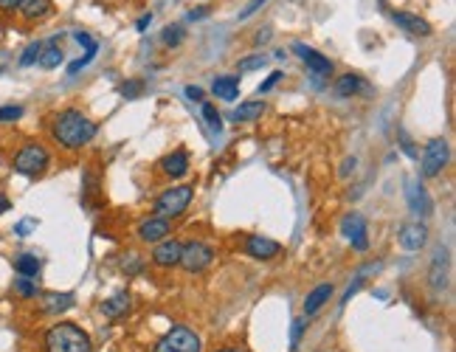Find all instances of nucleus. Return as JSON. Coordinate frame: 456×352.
Wrapping results in <instances>:
<instances>
[{"label":"nucleus","instance_id":"f257e3e1","mask_svg":"<svg viewBox=\"0 0 456 352\" xmlns=\"http://www.w3.org/2000/svg\"><path fill=\"white\" fill-rule=\"evenodd\" d=\"M51 132H54L59 147H65V150H82L85 144H91V138L96 135V124L82 110H65V113L56 116Z\"/></svg>","mask_w":456,"mask_h":352},{"label":"nucleus","instance_id":"6e6552de","mask_svg":"<svg viewBox=\"0 0 456 352\" xmlns=\"http://www.w3.org/2000/svg\"><path fill=\"white\" fill-rule=\"evenodd\" d=\"M341 231H344V237L352 243V248H358V251H366V248H369L366 220L358 215V211H352V215H347V217L341 220Z\"/></svg>","mask_w":456,"mask_h":352},{"label":"nucleus","instance_id":"473e14b6","mask_svg":"<svg viewBox=\"0 0 456 352\" xmlns=\"http://www.w3.org/2000/svg\"><path fill=\"white\" fill-rule=\"evenodd\" d=\"M20 116H23L20 105H3V107H0V121H17Z\"/></svg>","mask_w":456,"mask_h":352},{"label":"nucleus","instance_id":"9b49d317","mask_svg":"<svg viewBox=\"0 0 456 352\" xmlns=\"http://www.w3.org/2000/svg\"><path fill=\"white\" fill-rule=\"evenodd\" d=\"M172 231V223H169V217H149V220H144L141 226H138V237L144 240V243H161V240H167V234Z\"/></svg>","mask_w":456,"mask_h":352},{"label":"nucleus","instance_id":"f8f14e48","mask_svg":"<svg viewBox=\"0 0 456 352\" xmlns=\"http://www.w3.org/2000/svg\"><path fill=\"white\" fill-rule=\"evenodd\" d=\"M400 245L409 251V254H414V251H420L425 243H428V229L423 226V223H409V226H403V231H400Z\"/></svg>","mask_w":456,"mask_h":352},{"label":"nucleus","instance_id":"1a4fd4ad","mask_svg":"<svg viewBox=\"0 0 456 352\" xmlns=\"http://www.w3.org/2000/svg\"><path fill=\"white\" fill-rule=\"evenodd\" d=\"M406 200H409V206H411V211H414L417 217H428L431 211H434V200L428 197L425 186L417 183V181H409L406 183Z\"/></svg>","mask_w":456,"mask_h":352},{"label":"nucleus","instance_id":"0eeeda50","mask_svg":"<svg viewBox=\"0 0 456 352\" xmlns=\"http://www.w3.org/2000/svg\"><path fill=\"white\" fill-rule=\"evenodd\" d=\"M211 259H214V251H211L206 243H186V245L181 248V262H178V265H183L189 273H197V270L208 268Z\"/></svg>","mask_w":456,"mask_h":352},{"label":"nucleus","instance_id":"37998d69","mask_svg":"<svg viewBox=\"0 0 456 352\" xmlns=\"http://www.w3.org/2000/svg\"><path fill=\"white\" fill-rule=\"evenodd\" d=\"M208 15V9H192L189 15H186V20H203Z\"/></svg>","mask_w":456,"mask_h":352},{"label":"nucleus","instance_id":"4468645a","mask_svg":"<svg viewBox=\"0 0 456 352\" xmlns=\"http://www.w3.org/2000/svg\"><path fill=\"white\" fill-rule=\"evenodd\" d=\"M181 248L183 245L175 240H161L155 245V251H152V259H155V265H161V268H175L181 262Z\"/></svg>","mask_w":456,"mask_h":352},{"label":"nucleus","instance_id":"6ab92c4d","mask_svg":"<svg viewBox=\"0 0 456 352\" xmlns=\"http://www.w3.org/2000/svg\"><path fill=\"white\" fill-rule=\"evenodd\" d=\"M17 12L26 17V20H40L51 12V0H20L17 3Z\"/></svg>","mask_w":456,"mask_h":352},{"label":"nucleus","instance_id":"9d476101","mask_svg":"<svg viewBox=\"0 0 456 352\" xmlns=\"http://www.w3.org/2000/svg\"><path fill=\"white\" fill-rule=\"evenodd\" d=\"M296 48V54L304 59V65H307V70H313L316 77H330L333 74V62L324 56V54H319V51H313V48H307V45H293Z\"/></svg>","mask_w":456,"mask_h":352},{"label":"nucleus","instance_id":"39448f33","mask_svg":"<svg viewBox=\"0 0 456 352\" xmlns=\"http://www.w3.org/2000/svg\"><path fill=\"white\" fill-rule=\"evenodd\" d=\"M195 197V186H172L155 200V215L158 217H178L189 208Z\"/></svg>","mask_w":456,"mask_h":352},{"label":"nucleus","instance_id":"423d86ee","mask_svg":"<svg viewBox=\"0 0 456 352\" xmlns=\"http://www.w3.org/2000/svg\"><path fill=\"white\" fill-rule=\"evenodd\" d=\"M448 158H450V150H448V141L445 138H431L425 144V153H423V161H420V169L425 178H436L445 167H448Z\"/></svg>","mask_w":456,"mask_h":352},{"label":"nucleus","instance_id":"bb28decb","mask_svg":"<svg viewBox=\"0 0 456 352\" xmlns=\"http://www.w3.org/2000/svg\"><path fill=\"white\" fill-rule=\"evenodd\" d=\"M15 293H17L20 299H34V296H40V288L34 285V279L17 276V279H15Z\"/></svg>","mask_w":456,"mask_h":352},{"label":"nucleus","instance_id":"5701e85b","mask_svg":"<svg viewBox=\"0 0 456 352\" xmlns=\"http://www.w3.org/2000/svg\"><path fill=\"white\" fill-rule=\"evenodd\" d=\"M448 285V262H445V251L434 257V265H431V288L434 291H442Z\"/></svg>","mask_w":456,"mask_h":352},{"label":"nucleus","instance_id":"4c0bfd02","mask_svg":"<svg viewBox=\"0 0 456 352\" xmlns=\"http://www.w3.org/2000/svg\"><path fill=\"white\" fill-rule=\"evenodd\" d=\"M360 285H363V276H358V279L352 282V285L347 288V293H344V299H341V305H347V302H349V299H352V296H355L358 291H360Z\"/></svg>","mask_w":456,"mask_h":352},{"label":"nucleus","instance_id":"a18cd8bd","mask_svg":"<svg viewBox=\"0 0 456 352\" xmlns=\"http://www.w3.org/2000/svg\"><path fill=\"white\" fill-rule=\"evenodd\" d=\"M149 23H152V15H144V17L138 20V26H135V29H138V31H146V26H149Z\"/></svg>","mask_w":456,"mask_h":352},{"label":"nucleus","instance_id":"f3484780","mask_svg":"<svg viewBox=\"0 0 456 352\" xmlns=\"http://www.w3.org/2000/svg\"><path fill=\"white\" fill-rule=\"evenodd\" d=\"M70 307H73L70 293H45L43 296V313H48V316H59V313H65Z\"/></svg>","mask_w":456,"mask_h":352},{"label":"nucleus","instance_id":"c9c22d12","mask_svg":"<svg viewBox=\"0 0 456 352\" xmlns=\"http://www.w3.org/2000/svg\"><path fill=\"white\" fill-rule=\"evenodd\" d=\"M138 91H144V82H127V85H121V96H127V99H135Z\"/></svg>","mask_w":456,"mask_h":352},{"label":"nucleus","instance_id":"72a5a7b5","mask_svg":"<svg viewBox=\"0 0 456 352\" xmlns=\"http://www.w3.org/2000/svg\"><path fill=\"white\" fill-rule=\"evenodd\" d=\"M96 51H99V48L88 51V54H85V56H79V59H73V62L68 65V74H79V70H82V68H85V65H88V62H91V59L96 56Z\"/></svg>","mask_w":456,"mask_h":352},{"label":"nucleus","instance_id":"a878e982","mask_svg":"<svg viewBox=\"0 0 456 352\" xmlns=\"http://www.w3.org/2000/svg\"><path fill=\"white\" fill-rule=\"evenodd\" d=\"M360 85H363V82H360L355 74H347V77H341V79L335 82V93L347 99V96H355V93L360 91Z\"/></svg>","mask_w":456,"mask_h":352},{"label":"nucleus","instance_id":"aec40b11","mask_svg":"<svg viewBox=\"0 0 456 352\" xmlns=\"http://www.w3.org/2000/svg\"><path fill=\"white\" fill-rule=\"evenodd\" d=\"M211 91H214L220 99H225V102H234L237 93H240V82H237L234 77H217L214 85H211Z\"/></svg>","mask_w":456,"mask_h":352},{"label":"nucleus","instance_id":"79ce46f5","mask_svg":"<svg viewBox=\"0 0 456 352\" xmlns=\"http://www.w3.org/2000/svg\"><path fill=\"white\" fill-rule=\"evenodd\" d=\"M20 0H0V12H15Z\"/></svg>","mask_w":456,"mask_h":352},{"label":"nucleus","instance_id":"2eb2a0df","mask_svg":"<svg viewBox=\"0 0 456 352\" xmlns=\"http://www.w3.org/2000/svg\"><path fill=\"white\" fill-rule=\"evenodd\" d=\"M333 296V285L330 282H324V285H319V288H313L310 293H307V299H304V316H316L324 305H327V299Z\"/></svg>","mask_w":456,"mask_h":352},{"label":"nucleus","instance_id":"a19ab883","mask_svg":"<svg viewBox=\"0 0 456 352\" xmlns=\"http://www.w3.org/2000/svg\"><path fill=\"white\" fill-rule=\"evenodd\" d=\"M186 96H189L192 102H203V91H200L197 85H189V88H186Z\"/></svg>","mask_w":456,"mask_h":352},{"label":"nucleus","instance_id":"f03ea898","mask_svg":"<svg viewBox=\"0 0 456 352\" xmlns=\"http://www.w3.org/2000/svg\"><path fill=\"white\" fill-rule=\"evenodd\" d=\"M45 349L48 352H93V344L82 327L70 321H59L45 332Z\"/></svg>","mask_w":456,"mask_h":352},{"label":"nucleus","instance_id":"7ed1b4c3","mask_svg":"<svg viewBox=\"0 0 456 352\" xmlns=\"http://www.w3.org/2000/svg\"><path fill=\"white\" fill-rule=\"evenodd\" d=\"M48 164H51V153L43 144H37V141H31V144H26L23 150H17V155L12 161L15 172H20L26 178H40L48 169Z\"/></svg>","mask_w":456,"mask_h":352},{"label":"nucleus","instance_id":"ddd939ff","mask_svg":"<svg viewBox=\"0 0 456 352\" xmlns=\"http://www.w3.org/2000/svg\"><path fill=\"white\" fill-rule=\"evenodd\" d=\"M245 251H248L254 259H273V257L282 251V245H279L276 240H268V237H262V234H254V237H248Z\"/></svg>","mask_w":456,"mask_h":352},{"label":"nucleus","instance_id":"de8ad7c7","mask_svg":"<svg viewBox=\"0 0 456 352\" xmlns=\"http://www.w3.org/2000/svg\"><path fill=\"white\" fill-rule=\"evenodd\" d=\"M217 352H245V349H237V346H225V349H217Z\"/></svg>","mask_w":456,"mask_h":352},{"label":"nucleus","instance_id":"49530a36","mask_svg":"<svg viewBox=\"0 0 456 352\" xmlns=\"http://www.w3.org/2000/svg\"><path fill=\"white\" fill-rule=\"evenodd\" d=\"M355 158H347V164H344V169H341V175H349V172H355Z\"/></svg>","mask_w":456,"mask_h":352},{"label":"nucleus","instance_id":"412c9836","mask_svg":"<svg viewBox=\"0 0 456 352\" xmlns=\"http://www.w3.org/2000/svg\"><path fill=\"white\" fill-rule=\"evenodd\" d=\"M59 62H62V48H59V43H56V40H54V43H43V51H40L37 65L45 68V70H54Z\"/></svg>","mask_w":456,"mask_h":352},{"label":"nucleus","instance_id":"b1692460","mask_svg":"<svg viewBox=\"0 0 456 352\" xmlns=\"http://www.w3.org/2000/svg\"><path fill=\"white\" fill-rule=\"evenodd\" d=\"M15 270L17 276H26V279H37L40 276V259L34 254H20L15 259Z\"/></svg>","mask_w":456,"mask_h":352},{"label":"nucleus","instance_id":"c03bdc74","mask_svg":"<svg viewBox=\"0 0 456 352\" xmlns=\"http://www.w3.org/2000/svg\"><path fill=\"white\" fill-rule=\"evenodd\" d=\"M12 208V200L6 194H0V215H6V211Z\"/></svg>","mask_w":456,"mask_h":352},{"label":"nucleus","instance_id":"cd10ccee","mask_svg":"<svg viewBox=\"0 0 456 352\" xmlns=\"http://www.w3.org/2000/svg\"><path fill=\"white\" fill-rule=\"evenodd\" d=\"M183 37H186L183 26H167V29H164V34H161V40H164L169 48H178V45L183 43Z\"/></svg>","mask_w":456,"mask_h":352},{"label":"nucleus","instance_id":"4be33fe9","mask_svg":"<svg viewBox=\"0 0 456 352\" xmlns=\"http://www.w3.org/2000/svg\"><path fill=\"white\" fill-rule=\"evenodd\" d=\"M130 310V293H116V296H110L107 302H102V313L107 316V319H119V316H124Z\"/></svg>","mask_w":456,"mask_h":352},{"label":"nucleus","instance_id":"20e7f679","mask_svg":"<svg viewBox=\"0 0 456 352\" xmlns=\"http://www.w3.org/2000/svg\"><path fill=\"white\" fill-rule=\"evenodd\" d=\"M152 352H203V341L189 327H172Z\"/></svg>","mask_w":456,"mask_h":352},{"label":"nucleus","instance_id":"a211bd4d","mask_svg":"<svg viewBox=\"0 0 456 352\" xmlns=\"http://www.w3.org/2000/svg\"><path fill=\"white\" fill-rule=\"evenodd\" d=\"M161 167H164V172H167L169 178H183V175L189 172V158H186L183 150H178V153L167 155V158L161 161Z\"/></svg>","mask_w":456,"mask_h":352},{"label":"nucleus","instance_id":"c756f323","mask_svg":"<svg viewBox=\"0 0 456 352\" xmlns=\"http://www.w3.org/2000/svg\"><path fill=\"white\" fill-rule=\"evenodd\" d=\"M40 51H43V43H31V45L23 51V56H20V68L37 65V59H40Z\"/></svg>","mask_w":456,"mask_h":352},{"label":"nucleus","instance_id":"e433bc0d","mask_svg":"<svg viewBox=\"0 0 456 352\" xmlns=\"http://www.w3.org/2000/svg\"><path fill=\"white\" fill-rule=\"evenodd\" d=\"M34 226H37V220H31V217H29V220H20V223L15 226V234H17V237H29Z\"/></svg>","mask_w":456,"mask_h":352},{"label":"nucleus","instance_id":"393cba45","mask_svg":"<svg viewBox=\"0 0 456 352\" xmlns=\"http://www.w3.org/2000/svg\"><path fill=\"white\" fill-rule=\"evenodd\" d=\"M265 113V102H245V105H240L234 113H231V118L240 124V121H254V118H259Z\"/></svg>","mask_w":456,"mask_h":352},{"label":"nucleus","instance_id":"ea45409f","mask_svg":"<svg viewBox=\"0 0 456 352\" xmlns=\"http://www.w3.org/2000/svg\"><path fill=\"white\" fill-rule=\"evenodd\" d=\"M73 37H76V43H79V45H85V48H96V45H99V43H96L91 34H85V31H76Z\"/></svg>","mask_w":456,"mask_h":352},{"label":"nucleus","instance_id":"c85d7f7f","mask_svg":"<svg viewBox=\"0 0 456 352\" xmlns=\"http://www.w3.org/2000/svg\"><path fill=\"white\" fill-rule=\"evenodd\" d=\"M265 65H268V56L265 54H254V56H245V59L237 62L240 70H262Z\"/></svg>","mask_w":456,"mask_h":352},{"label":"nucleus","instance_id":"58836bf2","mask_svg":"<svg viewBox=\"0 0 456 352\" xmlns=\"http://www.w3.org/2000/svg\"><path fill=\"white\" fill-rule=\"evenodd\" d=\"M279 79H282V70H273V74H271V77H268V79L259 85V93H268V91H271V88H273Z\"/></svg>","mask_w":456,"mask_h":352},{"label":"nucleus","instance_id":"f704fd0d","mask_svg":"<svg viewBox=\"0 0 456 352\" xmlns=\"http://www.w3.org/2000/svg\"><path fill=\"white\" fill-rule=\"evenodd\" d=\"M265 3H268V0H251V3H248V6H245V9L240 12V20H248V17H251L254 12H259V9L265 6Z\"/></svg>","mask_w":456,"mask_h":352},{"label":"nucleus","instance_id":"2f4dec72","mask_svg":"<svg viewBox=\"0 0 456 352\" xmlns=\"http://www.w3.org/2000/svg\"><path fill=\"white\" fill-rule=\"evenodd\" d=\"M304 327H307V316H304V319H296V321H293V332H290V349H298V344H301V335H304Z\"/></svg>","mask_w":456,"mask_h":352},{"label":"nucleus","instance_id":"7c9ffc66","mask_svg":"<svg viewBox=\"0 0 456 352\" xmlns=\"http://www.w3.org/2000/svg\"><path fill=\"white\" fill-rule=\"evenodd\" d=\"M203 118L208 121V127H211L214 132H220V130H222V118H220V113H217V107H214V105H203Z\"/></svg>","mask_w":456,"mask_h":352},{"label":"nucleus","instance_id":"dca6fc26","mask_svg":"<svg viewBox=\"0 0 456 352\" xmlns=\"http://www.w3.org/2000/svg\"><path fill=\"white\" fill-rule=\"evenodd\" d=\"M392 20L400 26V29H406V31H411V34H431V26L423 20V17H417V15H411V12H392Z\"/></svg>","mask_w":456,"mask_h":352}]
</instances>
